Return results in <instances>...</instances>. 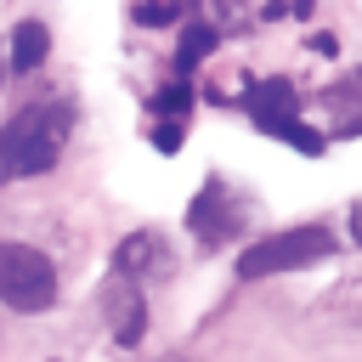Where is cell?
<instances>
[{
    "instance_id": "obj_1",
    "label": "cell",
    "mask_w": 362,
    "mask_h": 362,
    "mask_svg": "<svg viewBox=\"0 0 362 362\" xmlns=\"http://www.w3.org/2000/svg\"><path fill=\"white\" fill-rule=\"evenodd\" d=\"M62 141H68V107H23L6 119L0 130V175H40L62 158Z\"/></svg>"
},
{
    "instance_id": "obj_2",
    "label": "cell",
    "mask_w": 362,
    "mask_h": 362,
    "mask_svg": "<svg viewBox=\"0 0 362 362\" xmlns=\"http://www.w3.org/2000/svg\"><path fill=\"white\" fill-rule=\"evenodd\" d=\"M334 255V232L322 226H294V232H266L260 243H249L238 255V277H277V272H300L311 260Z\"/></svg>"
},
{
    "instance_id": "obj_3",
    "label": "cell",
    "mask_w": 362,
    "mask_h": 362,
    "mask_svg": "<svg viewBox=\"0 0 362 362\" xmlns=\"http://www.w3.org/2000/svg\"><path fill=\"white\" fill-rule=\"evenodd\" d=\"M0 300L11 311H45L57 300V266L28 243H0Z\"/></svg>"
},
{
    "instance_id": "obj_4",
    "label": "cell",
    "mask_w": 362,
    "mask_h": 362,
    "mask_svg": "<svg viewBox=\"0 0 362 362\" xmlns=\"http://www.w3.org/2000/svg\"><path fill=\"white\" fill-rule=\"evenodd\" d=\"M6 51H11L6 62H11L17 74H34V68L51 57V28H45L40 17H23V23L11 28V45H6Z\"/></svg>"
},
{
    "instance_id": "obj_5",
    "label": "cell",
    "mask_w": 362,
    "mask_h": 362,
    "mask_svg": "<svg viewBox=\"0 0 362 362\" xmlns=\"http://www.w3.org/2000/svg\"><path fill=\"white\" fill-rule=\"evenodd\" d=\"M249 113H255V124L260 130H283V124H294V90L283 85V79H272V85H255L249 90Z\"/></svg>"
},
{
    "instance_id": "obj_6",
    "label": "cell",
    "mask_w": 362,
    "mask_h": 362,
    "mask_svg": "<svg viewBox=\"0 0 362 362\" xmlns=\"http://www.w3.org/2000/svg\"><path fill=\"white\" fill-rule=\"evenodd\" d=\"M187 226H192L204 243H221V238H226V226H232V221H226V187H221V181H209V187L192 198Z\"/></svg>"
},
{
    "instance_id": "obj_7",
    "label": "cell",
    "mask_w": 362,
    "mask_h": 362,
    "mask_svg": "<svg viewBox=\"0 0 362 362\" xmlns=\"http://www.w3.org/2000/svg\"><path fill=\"white\" fill-rule=\"evenodd\" d=\"M113 334H119V345H136L141 339V322H147V305H141V294L130 288V283H119V305H113Z\"/></svg>"
},
{
    "instance_id": "obj_8",
    "label": "cell",
    "mask_w": 362,
    "mask_h": 362,
    "mask_svg": "<svg viewBox=\"0 0 362 362\" xmlns=\"http://www.w3.org/2000/svg\"><path fill=\"white\" fill-rule=\"evenodd\" d=\"M215 40H221V34H215L209 23H187V28H181V51H175V68H181V74H192V68L215 51Z\"/></svg>"
},
{
    "instance_id": "obj_9",
    "label": "cell",
    "mask_w": 362,
    "mask_h": 362,
    "mask_svg": "<svg viewBox=\"0 0 362 362\" xmlns=\"http://www.w3.org/2000/svg\"><path fill=\"white\" fill-rule=\"evenodd\" d=\"M153 255H158V243H153L147 232H136V238H124V243H119L113 266H119V277H130V272H141V266H147Z\"/></svg>"
},
{
    "instance_id": "obj_10",
    "label": "cell",
    "mask_w": 362,
    "mask_h": 362,
    "mask_svg": "<svg viewBox=\"0 0 362 362\" xmlns=\"http://www.w3.org/2000/svg\"><path fill=\"white\" fill-rule=\"evenodd\" d=\"M181 11H175V0H141L136 6V23L141 28H164V23H175Z\"/></svg>"
},
{
    "instance_id": "obj_11",
    "label": "cell",
    "mask_w": 362,
    "mask_h": 362,
    "mask_svg": "<svg viewBox=\"0 0 362 362\" xmlns=\"http://www.w3.org/2000/svg\"><path fill=\"white\" fill-rule=\"evenodd\" d=\"M277 136H283V141H288V147H300V153H311V158H317V153H322V147H328V141H322V136H317V130H311V124H300V119H294V124H283V130H277Z\"/></svg>"
},
{
    "instance_id": "obj_12",
    "label": "cell",
    "mask_w": 362,
    "mask_h": 362,
    "mask_svg": "<svg viewBox=\"0 0 362 362\" xmlns=\"http://www.w3.org/2000/svg\"><path fill=\"white\" fill-rule=\"evenodd\" d=\"M187 102H192V90H187V85H164V90L153 96V107H158V113H187Z\"/></svg>"
},
{
    "instance_id": "obj_13",
    "label": "cell",
    "mask_w": 362,
    "mask_h": 362,
    "mask_svg": "<svg viewBox=\"0 0 362 362\" xmlns=\"http://www.w3.org/2000/svg\"><path fill=\"white\" fill-rule=\"evenodd\" d=\"M328 96H334V102H362V68H356V74H345L339 85H328Z\"/></svg>"
},
{
    "instance_id": "obj_14",
    "label": "cell",
    "mask_w": 362,
    "mask_h": 362,
    "mask_svg": "<svg viewBox=\"0 0 362 362\" xmlns=\"http://www.w3.org/2000/svg\"><path fill=\"white\" fill-rule=\"evenodd\" d=\"M153 141H158V153H175V147H181V124H175V119H170V124H158V130H153Z\"/></svg>"
},
{
    "instance_id": "obj_15",
    "label": "cell",
    "mask_w": 362,
    "mask_h": 362,
    "mask_svg": "<svg viewBox=\"0 0 362 362\" xmlns=\"http://www.w3.org/2000/svg\"><path fill=\"white\" fill-rule=\"evenodd\" d=\"M351 238H356V243H362V198H356V204H351Z\"/></svg>"
},
{
    "instance_id": "obj_16",
    "label": "cell",
    "mask_w": 362,
    "mask_h": 362,
    "mask_svg": "<svg viewBox=\"0 0 362 362\" xmlns=\"http://www.w3.org/2000/svg\"><path fill=\"white\" fill-rule=\"evenodd\" d=\"M339 136H362V119H356V124H345V130H339Z\"/></svg>"
}]
</instances>
